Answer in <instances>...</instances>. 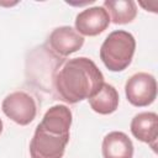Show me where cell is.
I'll return each mask as SVG.
<instances>
[{"instance_id": "cell-1", "label": "cell", "mask_w": 158, "mask_h": 158, "mask_svg": "<svg viewBox=\"0 0 158 158\" xmlns=\"http://www.w3.org/2000/svg\"><path fill=\"white\" fill-rule=\"evenodd\" d=\"M53 81L60 100L77 104L96 94L104 83V75L91 59L79 57L67 60Z\"/></svg>"}, {"instance_id": "cell-2", "label": "cell", "mask_w": 158, "mask_h": 158, "mask_svg": "<svg viewBox=\"0 0 158 158\" xmlns=\"http://www.w3.org/2000/svg\"><path fill=\"white\" fill-rule=\"evenodd\" d=\"M136 49L135 37L123 30L111 32L101 44L100 58L111 72H122L132 62Z\"/></svg>"}, {"instance_id": "cell-3", "label": "cell", "mask_w": 158, "mask_h": 158, "mask_svg": "<svg viewBox=\"0 0 158 158\" xmlns=\"http://www.w3.org/2000/svg\"><path fill=\"white\" fill-rule=\"evenodd\" d=\"M68 142V136L54 135L37 126L30 142L31 158H62Z\"/></svg>"}, {"instance_id": "cell-4", "label": "cell", "mask_w": 158, "mask_h": 158, "mask_svg": "<svg viewBox=\"0 0 158 158\" xmlns=\"http://www.w3.org/2000/svg\"><path fill=\"white\" fill-rule=\"evenodd\" d=\"M125 93L128 102L133 106H148L157 98V81L152 74L136 73L126 81Z\"/></svg>"}, {"instance_id": "cell-5", "label": "cell", "mask_w": 158, "mask_h": 158, "mask_svg": "<svg viewBox=\"0 0 158 158\" xmlns=\"http://www.w3.org/2000/svg\"><path fill=\"white\" fill-rule=\"evenodd\" d=\"M1 109L10 120L21 126H26L32 122L37 114L35 99L25 91L9 94L2 101Z\"/></svg>"}, {"instance_id": "cell-6", "label": "cell", "mask_w": 158, "mask_h": 158, "mask_svg": "<svg viewBox=\"0 0 158 158\" xmlns=\"http://www.w3.org/2000/svg\"><path fill=\"white\" fill-rule=\"evenodd\" d=\"M110 23V17L102 6L83 10L75 17V30L81 36H96L104 32Z\"/></svg>"}, {"instance_id": "cell-7", "label": "cell", "mask_w": 158, "mask_h": 158, "mask_svg": "<svg viewBox=\"0 0 158 158\" xmlns=\"http://www.w3.org/2000/svg\"><path fill=\"white\" fill-rule=\"evenodd\" d=\"M49 48L60 57H67L79 51L84 44V37L70 26H60L48 37Z\"/></svg>"}, {"instance_id": "cell-8", "label": "cell", "mask_w": 158, "mask_h": 158, "mask_svg": "<svg viewBox=\"0 0 158 158\" xmlns=\"http://www.w3.org/2000/svg\"><path fill=\"white\" fill-rule=\"evenodd\" d=\"M72 125V111L65 105H54L49 107L42 121L38 123L40 127L43 130L59 135V136H68L69 137V128Z\"/></svg>"}, {"instance_id": "cell-9", "label": "cell", "mask_w": 158, "mask_h": 158, "mask_svg": "<svg viewBox=\"0 0 158 158\" xmlns=\"http://www.w3.org/2000/svg\"><path fill=\"white\" fill-rule=\"evenodd\" d=\"M132 135L148 143L156 151V143L158 137V116L156 112H139L131 121Z\"/></svg>"}, {"instance_id": "cell-10", "label": "cell", "mask_w": 158, "mask_h": 158, "mask_svg": "<svg viewBox=\"0 0 158 158\" xmlns=\"http://www.w3.org/2000/svg\"><path fill=\"white\" fill-rule=\"evenodd\" d=\"M101 151L104 158H132L133 144L126 133L112 131L104 137Z\"/></svg>"}, {"instance_id": "cell-11", "label": "cell", "mask_w": 158, "mask_h": 158, "mask_svg": "<svg viewBox=\"0 0 158 158\" xmlns=\"http://www.w3.org/2000/svg\"><path fill=\"white\" fill-rule=\"evenodd\" d=\"M118 99L120 98L117 90L112 85L107 83H102V85L96 91V94L88 100L90 107L95 112L101 115H109L116 111L118 106Z\"/></svg>"}, {"instance_id": "cell-12", "label": "cell", "mask_w": 158, "mask_h": 158, "mask_svg": "<svg viewBox=\"0 0 158 158\" xmlns=\"http://www.w3.org/2000/svg\"><path fill=\"white\" fill-rule=\"evenodd\" d=\"M102 7L116 25L130 23L137 15V5L132 0H105Z\"/></svg>"}, {"instance_id": "cell-13", "label": "cell", "mask_w": 158, "mask_h": 158, "mask_svg": "<svg viewBox=\"0 0 158 158\" xmlns=\"http://www.w3.org/2000/svg\"><path fill=\"white\" fill-rule=\"evenodd\" d=\"M1 131H2V121L0 118V133H1Z\"/></svg>"}]
</instances>
